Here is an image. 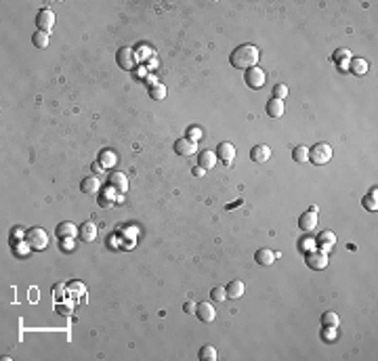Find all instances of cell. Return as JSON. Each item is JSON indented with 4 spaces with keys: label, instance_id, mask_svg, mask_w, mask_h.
I'll return each instance as SVG.
<instances>
[{
    "label": "cell",
    "instance_id": "obj_1",
    "mask_svg": "<svg viewBox=\"0 0 378 361\" xmlns=\"http://www.w3.org/2000/svg\"><path fill=\"white\" fill-rule=\"evenodd\" d=\"M258 57H261V51H258L254 44H240L234 53H231L229 63L234 65L235 70H250L258 63Z\"/></svg>",
    "mask_w": 378,
    "mask_h": 361
},
{
    "label": "cell",
    "instance_id": "obj_2",
    "mask_svg": "<svg viewBox=\"0 0 378 361\" xmlns=\"http://www.w3.org/2000/svg\"><path fill=\"white\" fill-rule=\"evenodd\" d=\"M332 160V147L328 143H315L313 147H309V162L315 166H324Z\"/></svg>",
    "mask_w": 378,
    "mask_h": 361
},
{
    "label": "cell",
    "instance_id": "obj_3",
    "mask_svg": "<svg viewBox=\"0 0 378 361\" xmlns=\"http://www.w3.org/2000/svg\"><path fill=\"white\" fill-rule=\"evenodd\" d=\"M25 244L30 246V250H44L49 246V233L42 227H34V229L25 231Z\"/></svg>",
    "mask_w": 378,
    "mask_h": 361
},
{
    "label": "cell",
    "instance_id": "obj_4",
    "mask_svg": "<svg viewBox=\"0 0 378 361\" xmlns=\"http://www.w3.org/2000/svg\"><path fill=\"white\" fill-rule=\"evenodd\" d=\"M244 80H246V84L250 86V89H263L265 82H267V73H265L263 68H258V65H254V68H250L246 70V73H244Z\"/></svg>",
    "mask_w": 378,
    "mask_h": 361
},
{
    "label": "cell",
    "instance_id": "obj_5",
    "mask_svg": "<svg viewBox=\"0 0 378 361\" xmlns=\"http://www.w3.org/2000/svg\"><path fill=\"white\" fill-rule=\"evenodd\" d=\"M305 263H307V267L309 269H313V271H324L328 267V252L311 250L307 256H305Z\"/></svg>",
    "mask_w": 378,
    "mask_h": 361
},
{
    "label": "cell",
    "instance_id": "obj_6",
    "mask_svg": "<svg viewBox=\"0 0 378 361\" xmlns=\"http://www.w3.org/2000/svg\"><path fill=\"white\" fill-rule=\"evenodd\" d=\"M55 11H51V9H42L40 13H38L36 15V28L40 30V32H46V34H49V32L55 28Z\"/></svg>",
    "mask_w": 378,
    "mask_h": 361
},
{
    "label": "cell",
    "instance_id": "obj_7",
    "mask_svg": "<svg viewBox=\"0 0 378 361\" xmlns=\"http://www.w3.org/2000/svg\"><path fill=\"white\" fill-rule=\"evenodd\" d=\"M116 59H118V65H120L122 70H132L137 65V55L132 49H120Z\"/></svg>",
    "mask_w": 378,
    "mask_h": 361
},
{
    "label": "cell",
    "instance_id": "obj_8",
    "mask_svg": "<svg viewBox=\"0 0 378 361\" xmlns=\"http://www.w3.org/2000/svg\"><path fill=\"white\" fill-rule=\"evenodd\" d=\"M215 153H216V160H221V162L229 164V162H234V158H235V147L231 145V143H227V141H223V143L216 145Z\"/></svg>",
    "mask_w": 378,
    "mask_h": 361
},
{
    "label": "cell",
    "instance_id": "obj_9",
    "mask_svg": "<svg viewBox=\"0 0 378 361\" xmlns=\"http://www.w3.org/2000/svg\"><path fill=\"white\" fill-rule=\"evenodd\" d=\"M78 233H80V227H76L72 220H63V223H59L57 225V229H55V235L59 239H65V237H76Z\"/></svg>",
    "mask_w": 378,
    "mask_h": 361
},
{
    "label": "cell",
    "instance_id": "obj_10",
    "mask_svg": "<svg viewBox=\"0 0 378 361\" xmlns=\"http://www.w3.org/2000/svg\"><path fill=\"white\" fill-rule=\"evenodd\" d=\"M196 315H198L200 322L210 324V322H215L216 311H215V307H212L210 303H200V305H196Z\"/></svg>",
    "mask_w": 378,
    "mask_h": 361
},
{
    "label": "cell",
    "instance_id": "obj_11",
    "mask_svg": "<svg viewBox=\"0 0 378 361\" xmlns=\"http://www.w3.org/2000/svg\"><path fill=\"white\" fill-rule=\"evenodd\" d=\"M194 151H196V141H191V139L181 137V139H177V141H175V153H177V156L187 158Z\"/></svg>",
    "mask_w": 378,
    "mask_h": 361
},
{
    "label": "cell",
    "instance_id": "obj_12",
    "mask_svg": "<svg viewBox=\"0 0 378 361\" xmlns=\"http://www.w3.org/2000/svg\"><path fill=\"white\" fill-rule=\"evenodd\" d=\"M298 227H301V231H305V233L313 231L317 227V212H313V210L303 212V215L298 217Z\"/></svg>",
    "mask_w": 378,
    "mask_h": 361
},
{
    "label": "cell",
    "instance_id": "obj_13",
    "mask_svg": "<svg viewBox=\"0 0 378 361\" xmlns=\"http://www.w3.org/2000/svg\"><path fill=\"white\" fill-rule=\"evenodd\" d=\"M269 158H271V147L269 145H256V147H252L250 149V160L252 162H256V164L269 162Z\"/></svg>",
    "mask_w": 378,
    "mask_h": 361
},
{
    "label": "cell",
    "instance_id": "obj_14",
    "mask_svg": "<svg viewBox=\"0 0 378 361\" xmlns=\"http://www.w3.org/2000/svg\"><path fill=\"white\" fill-rule=\"evenodd\" d=\"M109 185H111V189H116V193H126V189H128V179L122 172H114V175H109Z\"/></svg>",
    "mask_w": 378,
    "mask_h": 361
},
{
    "label": "cell",
    "instance_id": "obj_15",
    "mask_svg": "<svg viewBox=\"0 0 378 361\" xmlns=\"http://www.w3.org/2000/svg\"><path fill=\"white\" fill-rule=\"evenodd\" d=\"M215 164H216V153L215 151L206 149V151H202L200 156H198V166H200V168H204V170L215 168Z\"/></svg>",
    "mask_w": 378,
    "mask_h": 361
},
{
    "label": "cell",
    "instance_id": "obj_16",
    "mask_svg": "<svg viewBox=\"0 0 378 361\" xmlns=\"http://www.w3.org/2000/svg\"><path fill=\"white\" fill-rule=\"evenodd\" d=\"M99 164L103 166V168H114V166L118 164V156L111 149H101L99 151V160H97Z\"/></svg>",
    "mask_w": 378,
    "mask_h": 361
},
{
    "label": "cell",
    "instance_id": "obj_17",
    "mask_svg": "<svg viewBox=\"0 0 378 361\" xmlns=\"http://www.w3.org/2000/svg\"><path fill=\"white\" fill-rule=\"evenodd\" d=\"M254 260H256V265H261V267H271L273 265V260H275V254L269 248H261V250H256Z\"/></svg>",
    "mask_w": 378,
    "mask_h": 361
},
{
    "label": "cell",
    "instance_id": "obj_18",
    "mask_svg": "<svg viewBox=\"0 0 378 361\" xmlns=\"http://www.w3.org/2000/svg\"><path fill=\"white\" fill-rule=\"evenodd\" d=\"M78 235H80V239L82 242H95V237H97V227H95V223H90V220H86V223L80 227V233H78Z\"/></svg>",
    "mask_w": 378,
    "mask_h": 361
},
{
    "label": "cell",
    "instance_id": "obj_19",
    "mask_svg": "<svg viewBox=\"0 0 378 361\" xmlns=\"http://www.w3.org/2000/svg\"><path fill=\"white\" fill-rule=\"evenodd\" d=\"M317 244L322 246L324 252H330V250H332V246L336 244V235H334L332 231H324V233H320V235H317Z\"/></svg>",
    "mask_w": 378,
    "mask_h": 361
},
{
    "label": "cell",
    "instance_id": "obj_20",
    "mask_svg": "<svg viewBox=\"0 0 378 361\" xmlns=\"http://www.w3.org/2000/svg\"><path fill=\"white\" fill-rule=\"evenodd\" d=\"M267 113L271 118H282L284 116V101H282V99L271 97L267 101Z\"/></svg>",
    "mask_w": 378,
    "mask_h": 361
},
{
    "label": "cell",
    "instance_id": "obj_21",
    "mask_svg": "<svg viewBox=\"0 0 378 361\" xmlns=\"http://www.w3.org/2000/svg\"><path fill=\"white\" fill-rule=\"evenodd\" d=\"M99 189H101V180H99L97 177L82 179V183H80V191L82 193H97Z\"/></svg>",
    "mask_w": 378,
    "mask_h": 361
},
{
    "label": "cell",
    "instance_id": "obj_22",
    "mask_svg": "<svg viewBox=\"0 0 378 361\" xmlns=\"http://www.w3.org/2000/svg\"><path fill=\"white\" fill-rule=\"evenodd\" d=\"M225 290H227V298H231V300L242 298V294H244V282H242V279H234V282H229V286Z\"/></svg>",
    "mask_w": 378,
    "mask_h": 361
},
{
    "label": "cell",
    "instance_id": "obj_23",
    "mask_svg": "<svg viewBox=\"0 0 378 361\" xmlns=\"http://www.w3.org/2000/svg\"><path fill=\"white\" fill-rule=\"evenodd\" d=\"M292 160L296 164H307L309 162V147L307 145H296L292 149Z\"/></svg>",
    "mask_w": 378,
    "mask_h": 361
},
{
    "label": "cell",
    "instance_id": "obj_24",
    "mask_svg": "<svg viewBox=\"0 0 378 361\" xmlns=\"http://www.w3.org/2000/svg\"><path fill=\"white\" fill-rule=\"evenodd\" d=\"M376 193H378V189L374 187V189H370V193L366 198L361 199V204H363V208L366 210H370V212H376L378 210V202H376Z\"/></svg>",
    "mask_w": 378,
    "mask_h": 361
},
{
    "label": "cell",
    "instance_id": "obj_25",
    "mask_svg": "<svg viewBox=\"0 0 378 361\" xmlns=\"http://www.w3.org/2000/svg\"><path fill=\"white\" fill-rule=\"evenodd\" d=\"M349 65H351V72H353L355 76H363V73L368 72V61H366V59H360V57L351 59Z\"/></svg>",
    "mask_w": 378,
    "mask_h": 361
},
{
    "label": "cell",
    "instance_id": "obj_26",
    "mask_svg": "<svg viewBox=\"0 0 378 361\" xmlns=\"http://www.w3.org/2000/svg\"><path fill=\"white\" fill-rule=\"evenodd\" d=\"M32 42H34V46H38V49H46V46H49V34L36 30L34 36H32Z\"/></svg>",
    "mask_w": 378,
    "mask_h": 361
},
{
    "label": "cell",
    "instance_id": "obj_27",
    "mask_svg": "<svg viewBox=\"0 0 378 361\" xmlns=\"http://www.w3.org/2000/svg\"><path fill=\"white\" fill-rule=\"evenodd\" d=\"M149 97L156 99V101H162V99L166 97V86L160 84V82H156L154 86H149Z\"/></svg>",
    "mask_w": 378,
    "mask_h": 361
},
{
    "label": "cell",
    "instance_id": "obj_28",
    "mask_svg": "<svg viewBox=\"0 0 378 361\" xmlns=\"http://www.w3.org/2000/svg\"><path fill=\"white\" fill-rule=\"evenodd\" d=\"M198 357H200V361H216V349H215V346H210V344H206V346H202V349H200Z\"/></svg>",
    "mask_w": 378,
    "mask_h": 361
},
{
    "label": "cell",
    "instance_id": "obj_29",
    "mask_svg": "<svg viewBox=\"0 0 378 361\" xmlns=\"http://www.w3.org/2000/svg\"><path fill=\"white\" fill-rule=\"evenodd\" d=\"M68 292L72 294V298H74V296H84V294H86V286L82 282H72V284H68Z\"/></svg>",
    "mask_w": 378,
    "mask_h": 361
},
{
    "label": "cell",
    "instance_id": "obj_30",
    "mask_svg": "<svg viewBox=\"0 0 378 361\" xmlns=\"http://www.w3.org/2000/svg\"><path fill=\"white\" fill-rule=\"evenodd\" d=\"M322 325L324 327H336L338 325V315L334 311H328L322 315Z\"/></svg>",
    "mask_w": 378,
    "mask_h": 361
},
{
    "label": "cell",
    "instance_id": "obj_31",
    "mask_svg": "<svg viewBox=\"0 0 378 361\" xmlns=\"http://www.w3.org/2000/svg\"><path fill=\"white\" fill-rule=\"evenodd\" d=\"M210 298L216 300V303H223V300H227V290L223 286H216V288L210 290Z\"/></svg>",
    "mask_w": 378,
    "mask_h": 361
},
{
    "label": "cell",
    "instance_id": "obj_32",
    "mask_svg": "<svg viewBox=\"0 0 378 361\" xmlns=\"http://www.w3.org/2000/svg\"><path fill=\"white\" fill-rule=\"evenodd\" d=\"M271 97H275V99H286L288 97V86L286 84H275L273 86V92H271Z\"/></svg>",
    "mask_w": 378,
    "mask_h": 361
},
{
    "label": "cell",
    "instance_id": "obj_33",
    "mask_svg": "<svg viewBox=\"0 0 378 361\" xmlns=\"http://www.w3.org/2000/svg\"><path fill=\"white\" fill-rule=\"evenodd\" d=\"M55 309H57V313L59 315H63V317H68V315H72V311H74V303H70V305H63L61 300L55 305Z\"/></svg>",
    "mask_w": 378,
    "mask_h": 361
},
{
    "label": "cell",
    "instance_id": "obj_34",
    "mask_svg": "<svg viewBox=\"0 0 378 361\" xmlns=\"http://www.w3.org/2000/svg\"><path fill=\"white\" fill-rule=\"evenodd\" d=\"M332 59H334V61H342V63H347V61H351V53H349L347 49H338V51H334Z\"/></svg>",
    "mask_w": 378,
    "mask_h": 361
},
{
    "label": "cell",
    "instance_id": "obj_35",
    "mask_svg": "<svg viewBox=\"0 0 378 361\" xmlns=\"http://www.w3.org/2000/svg\"><path fill=\"white\" fill-rule=\"evenodd\" d=\"M68 292V284H57V286H53V298H57V303L59 300H63V294Z\"/></svg>",
    "mask_w": 378,
    "mask_h": 361
},
{
    "label": "cell",
    "instance_id": "obj_36",
    "mask_svg": "<svg viewBox=\"0 0 378 361\" xmlns=\"http://www.w3.org/2000/svg\"><path fill=\"white\" fill-rule=\"evenodd\" d=\"M202 135H204V132H202L200 126H191V128L187 130V139H191V141H196V143H198V139H200Z\"/></svg>",
    "mask_w": 378,
    "mask_h": 361
},
{
    "label": "cell",
    "instance_id": "obj_37",
    "mask_svg": "<svg viewBox=\"0 0 378 361\" xmlns=\"http://www.w3.org/2000/svg\"><path fill=\"white\" fill-rule=\"evenodd\" d=\"M61 246H63L65 252L74 250V237H65V239H61Z\"/></svg>",
    "mask_w": 378,
    "mask_h": 361
},
{
    "label": "cell",
    "instance_id": "obj_38",
    "mask_svg": "<svg viewBox=\"0 0 378 361\" xmlns=\"http://www.w3.org/2000/svg\"><path fill=\"white\" fill-rule=\"evenodd\" d=\"M183 311H185V313H196V305L191 303V300H187V303L183 305Z\"/></svg>",
    "mask_w": 378,
    "mask_h": 361
},
{
    "label": "cell",
    "instance_id": "obj_39",
    "mask_svg": "<svg viewBox=\"0 0 378 361\" xmlns=\"http://www.w3.org/2000/svg\"><path fill=\"white\" fill-rule=\"evenodd\" d=\"M204 172H206V170H204V168H200V166H196V168H194V175H196V177H202Z\"/></svg>",
    "mask_w": 378,
    "mask_h": 361
},
{
    "label": "cell",
    "instance_id": "obj_40",
    "mask_svg": "<svg viewBox=\"0 0 378 361\" xmlns=\"http://www.w3.org/2000/svg\"><path fill=\"white\" fill-rule=\"evenodd\" d=\"M92 170H95V172H101V170H105V168H103V166L99 164V162H95V164H92Z\"/></svg>",
    "mask_w": 378,
    "mask_h": 361
}]
</instances>
